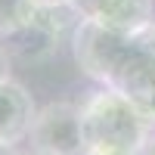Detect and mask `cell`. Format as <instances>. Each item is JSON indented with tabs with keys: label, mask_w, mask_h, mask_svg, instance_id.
<instances>
[{
	"label": "cell",
	"mask_w": 155,
	"mask_h": 155,
	"mask_svg": "<svg viewBox=\"0 0 155 155\" xmlns=\"http://www.w3.org/2000/svg\"><path fill=\"white\" fill-rule=\"evenodd\" d=\"M152 134V121L121 90L102 87L81 106L84 155H134Z\"/></svg>",
	"instance_id": "obj_1"
},
{
	"label": "cell",
	"mask_w": 155,
	"mask_h": 155,
	"mask_svg": "<svg viewBox=\"0 0 155 155\" xmlns=\"http://www.w3.org/2000/svg\"><path fill=\"white\" fill-rule=\"evenodd\" d=\"M130 41L134 34H121L112 28H102L96 22L81 19L71 31L74 44V59L87 78L99 81L102 87H115L121 78V68L130 56Z\"/></svg>",
	"instance_id": "obj_2"
},
{
	"label": "cell",
	"mask_w": 155,
	"mask_h": 155,
	"mask_svg": "<svg viewBox=\"0 0 155 155\" xmlns=\"http://www.w3.org/2000/svg\"><path fill=\"white\" fill-rule=\"evenodd\" d=\"M34 155H84L81 137V106L74 102H47L34 112L28 127Z\"/></svg>",
	"instance_id": "obj_3"
},
{
	"label": "cell",
	"mask_w": 155,
	"mask_h": 155,
	"mask_svg": "<svg viewBox=\"0 0 155 155\" xmlns=\"http://www.w3.org/2000/svg\"><path fill=\"white\" fill-rule=\"evenodd\" d=\"M115 90H121L155 124V22L146 25L143 31H134L130 56H127L124 68H121Z\"/></svg>",
	"instance_id": "obj_4"
},
{
	"label": "cell",
	"mask_w": 155,
	"mask_h": 155,
	"mask_svg": "<svg viewBox=\"0 0 155 155\" xmlns=\"http://www.w3.org/2000/svg\"><path fill=\"white\" fill-rule=\"evenodd\" d=\"M74 12L102 28L134 34L152 25V0H71Z\"/></svg>",
	"instance_id": "obj_5"
},
{
	"label": "cell",
	"mask_w": 155,
	"mask_h": 155,
	"mask_svg": "<svg viewBox=\"0 0 155 155\" xmlns=\"http://www.w3.org/2000/svg\"><path fill=\"white\" fill-rule=\"evenodd\" d=\"M34 99L16 78H0V143L16 146L28 137L34 121Z\"/></svg>",
	"instance_id": "obj_6"
},
{
	"label": "cell",
	"mask_w": 155,
	"mask_h": 155,
	"mask_svg": "<svg viewBox=\"0 0 155 155\" xmlns=\"http://www.w3.org/2000/svg\"><path fill=\"white\" fill-rule=\"evenodd\" d=\"M37 16V0H0V37L28 28Z\"/></svg>",
	"instance_id": "obj_7"
},
{
	"label": "cell",
	"mask_w": 155,
	"mask_h": 155,
	"mask_svg": "<svg viewBox=\"0 0 155 155\" xmlns=\"http://www.w3.org/2000/svg\"><path fill=\"white\" fill-rule=\"evenodd\" d=\"M9 65H12V56H9L6 44L0 41V78H9Z\"/></svg>",
	"instance_id": "obj_8"
},
{
	"label": "cell",
	"mask_w": 155,
	"mask_h": 155,
	"mask_svg": "<svg viewBox=\"0 0 155 155\" xmlns=\"http://www.w3.org/2000/svg\"><path fill=\"white\" fill-rule=\"evenodd\" d=\"M134 155H155V137L149 134V137L143 140V143H140V149H137Z\"/></svg>",
	"instance_id": "obj_9"
},
{
	"label": "cell",
	"mask_w": 155,
	"mask_h": 155,
	"mask_svg": "<svg viewBox=\"0 0 155 155\" xmlns=\"http://www.w3.org/2000/svg\"><path fill=\"white\" fill-rule=\"evenodd\" d=\"M71 0H37V6H68Z\"/></svg>",
	"instance_id": "obj_10"
},
{
	"label": "cell",
	"mask_w": 155,
	"mask_h": 155,
	"mask_svg": "<svg viewBox=\"0 0 155 155\" xmlns=\"http://www.w3.org/2000/svg\"><path fill=\"white\" fill-rule=\"evenodd\" d=\"M0 155H19V152H16V146H3L0 143Z\"/></svg>",
	"instance_id": "obj_11"
},
{
	"label": "cell",
	"mask_w": 155,
	"mask_h": 155,
	"mask_svg": "<svg viewBox=\"0 0 155 155\" xmlns=\"http://www.w3.org/2000/svg\"><path fill=\"white\" fill-rule=\"evenodd\" d=\"M31 155H34V152H31Z\"/></svg>",
	"instance_id": "obj_12"
}]
</instances>
